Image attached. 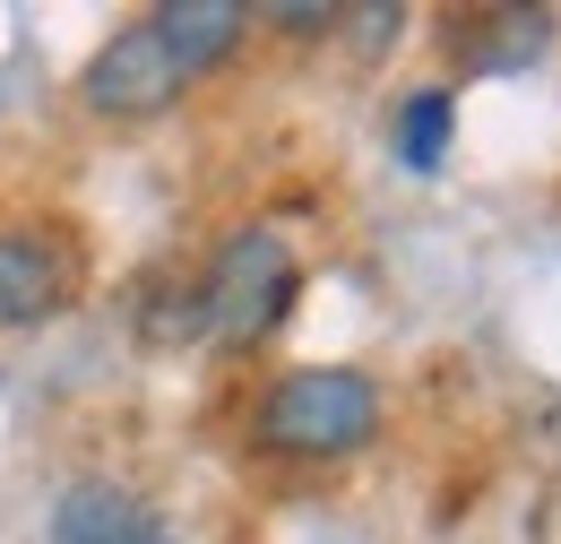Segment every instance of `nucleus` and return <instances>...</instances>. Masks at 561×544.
Listing matches in <instances>:
<instances>
[{"instance_id": "nucleus-1", "label": "nucleus", "mask_w": 561, "mask_h": 544, "mask_svg": "<svg viewBox=\"0 0 561 544\" xmlns=\"http://www.w3.org/2000/svg\"><path fill=\"white\" fill-rule=\"evenodd\" d=\"M380 423H389V398L363 363H285L260 381L242 441L277 467H346L380 441Z\"/></svg>"}, {"instance_id": "nucleus-2", "label": "nucleus", "mask_w": 561, "mask_h": 544, "mask_svg": "<svg viewBox=\"0 0 561 544\" xmlns=\"http://www.w3.org/2000/svg\"><path fill=\"white\" fill-rule=\"evenodd\" d=\"M302 303V251L285 242L277 225H233L208 251V269L191 276V311H199V338H216L225 354H251L294 320Z\"/></svg>"}, {"instance_id": "nucleus-3", "label": "nucleus", "mask_w": 561, "mask_h": 544, "mask_svg": "<svg viewBox=\"0 0 561 544\" xmlns=\"http://www.w3.org/2000/svg\"><path fill=\"white\" fill-rule=\"evenodd\" d=\"M95 285L87 234L53 207H18L0 216V338H35L53 320H70Z\"/></svg>"}, {"instance_id": "nucleus-4", "label": "nucleus", "mask_w": 561, "mask_h": 544, "mask_svg": "<svg viewBox=\"0 0 561 544\" xmlns=\"http://www.w3.org/2000/svg\"><path fill=\"white\" fill-rule=\"evenodd\" d=\"M78 113L87 122H113V131H139V122H164L182 95H191V69L164 53V35H156V18H130V26H113L95 53H87V69H78Z\"/></svg>"}, {"instance_id": "nucleus-5", "label": "nucleus", "mask_w": 561, "mask_h": 544, "mask_svg": "<svg viewBox=\"0 0 561 544\" xmlns=\"http://www.w3.org/2000/svg\"><path fill=\"white\" fill-rule=\"evenodd\" d=\"M561 35V9H458L449 18V61L458 78H518L545 61Z\"/></svg>"}, {"instance_id": "nucleus-6", "label": "nucleus", "mask_w": 561, "mask_h": 544, "mask_svg": "<svg viewBox=\"0 0 561 544\" xmlns=\"http://www.w3.org/2000/svg\"><path fill=\"white\" fill-rule=\"evenodd\" d=\"M53 544H173L164 510L113 476H78L53 501Z\"/></svg>"}, {"instance_id": "nucleus-7", "label": "nucleus", "mask_w": 561, "mask_h": 544, "mask_svg": "<svg viewBox=\"0 0 561 544\" xmlns=\"http://www.w3.org/2000/svg\"><path fill=\"white\" fill-rule=\"evenodd\" d=\"M147 18H156V35H164V53L191 69V87L216 78V69L251 44V9H242V0H164V9H147Z\"/></svg>"}, {"instance_id": "nucleus-8", "label": "nucleus", "mask_w": 561, "mask_h": 544, "mask_svg": "<svg viewBox=\"0 0 561 544\" xmlns=\"http://www.w3.org/2000/svg\"><path fill=\"white\" fill-rule=\"evenodd\" d=\"M389 138H398V165H407V173H440V165H449V138H458V87H449V78L407 87Z\"/></svg>"}, {"instance_id": "nucleus-9", "label": "nucleus", "mask_w": 561, "mask_h": 544, "mask_svg": "<svg viewBox=\"0 0 561 544\" xmlns=\"http://www.w3.org/2000/svg\"><path fill=\"white\" fill-rule=\"evenodd\" d=\"M251 26H277L285 44H329L346 26V9L337 0H268V9H251Z\"/></svg>"}]
</instances>
